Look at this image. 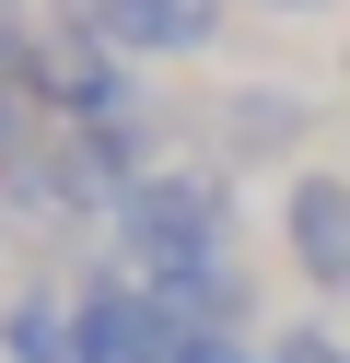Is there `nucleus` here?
Instances as JSON below:
<instances>
[{
	"instance_id": "nucleus-1",
	"label": "nucleus",
	"mask_w": 350,
	"mask_h": 363,
	"mask_svg": "<svg viewBox=\"0 0 350 363\" xmlns=\"http://www.w3.org/2000/svg\"><path fill=\"white\" fill-rule=\"evenodd\" d=\"M117 258L140 281H187V269H222L233 258V188L210 164H152L129 199H117Z\"/></svg>"
},
{
	"instance_id": "nucleus-3",
	"label": "nucleus",
	"mask_w": 350,
	"mask_h": 363,
	"mask_svg": "<svg viewBox=\"0 0 350 363\" xmlns=\"http://www.w3.org/2000/svg\"><path fill=\"white\" fill-rule=\"evenodd\" d=\"M280 246H292L303 293H350V176L303 164L292 188H280Z\"/></svg>"
},
{
	"instance_id": "nucleus-5",
	"label": "nucleus",
	"mask_w": 350,
	"mask_h": 363,
	"mask_svg": "<svg viewBox=\"0 0 350 363\" xmlns=\"http://www.w3.org/2000/svg\"><path fill=\"white\" fill-rule=\"evenodd\" d=\"M0 363H70V305L12 293V305H0Z\"/></svg>"
},
{
	"instance_id": "nucleus-7",
	"label": "nucleus",
	"mask_w": 350,
	"mask_h": 363,
	"mask_svg": "<svg viewBox=\"0 0 350 363\" xmlns=\"http://www.w3.org/2000/svg\"><path fill=\"white\" fill-rule=\"evenodd\" d=\"M269 363H350V340H339V328H280Z\"/></svg>"
},
{
	"instance_id": "nucleus-9",
	"label": "nucleus",
	"mask_w": 350,
	"mask_h": 363,
	"mask_svg": "<svg viewBox=\"0 0 350 363\" xmlns=\"http://www.w3.org/2000/svg\"><path fill=\"white\" fill-rule=\"evenodd\" d=\"M269 12H327V0H269Z\"/></svg>"
},
{
	"instance_id": "nucleus-2",
	"label": "nucleus",
	"mask_w": 350,
	"mask_h": 363,
	"mask_svg": "<svg viewBox=\"0 0 350 363\" xmlns=\"http://www.w3.org/2000/svg\"><path fill=\"white\" fill-rule=\"evenodd\" d=\"M175 352H187V328L152 281H93L70 305V363H175Z\"/></svg>"
},
{
	"instance_id": "nucleus-6",
	"label": "nucleus",
	"mask_w": 350,
	"mask_h": 363,
	"mask_svg": "<svg viewBox=\"0 0 350 363\" xmlns=\"http://www.w3.org/2000/svg\"><path fill=\"white\" fill-rule=\"evenodd\" d=\"M233 152H245V164H257V152H280V141H303V106L292 94H233Z\"/></svg>"
},
{
	"instance_id": "nucleus-8",
	"label": "nucleus",
	"mask_w": 350,
	"mask_h": 363,
	"mask_svg": "<svg viewBox=\"0 0 350 363\" xmlns=\"http://www.w3.org/2000/svg\"><path fill=\"white\" fill-rule=\"evenodd\" d=\"M175 363H269V352H245V328H187Z\"/></svg>"
},
{
	"instance_id": "nucleus-4",
	"label": "nucleus",
	"mask_w": 350,
	"mask_h": 363,
	"mask_svg": "<svg viewBox=\"0 0 350 363\" xmlns=\"http://www.w3.org/2000/svg\"><path fill=\"white\" fill-rule=\"evenodd\" d=\"M117 59H199L222 48V0H93Z\"/></svg>"
}]
</instances>
